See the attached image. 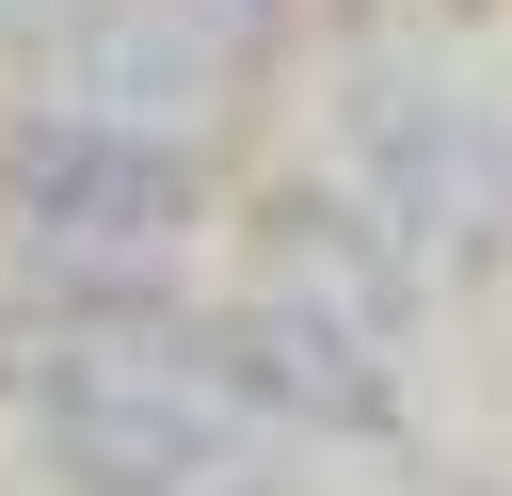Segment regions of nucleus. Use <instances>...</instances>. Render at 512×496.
Returning a JSON list of instances; mask_svg holds the SVG:
<instances>
[{
  "label": "nucleus",
  "instance_id": "nucleus-1",
  "mask_svg": "<svg viewBox=\"0 0 512 496\" xmlns=\"http://www.w3.org/2000/svg\"><path fill=\"white\" fill-rule=\"evenodd\" d=\"M0 432H16V464L48 496H224L272 448L224 400L208 320L192 336H64V320H32V352H0Z\"/></svg>",
  "mask_w": 512,
  "mask_h": 496
},
{
  "label": "nucleus",
  "instance_id": "nucleus-2",
  "mask_svg": "<svg viewBox=\"0 0 512 496\" xmlns=\"http://www.w3.org/2000/svg\"><path fill=\"white\" fill-rule=\"evenodd\" d=\"M320 160L416 240L432 288H496L512 272V96L448 48H400L368 32L320 96Z\"/></svg>",
  "mask_w": 512,
  "mask_h": 496
},
{
  "label": "nucleus",
  "instance_id": "nucleus-3",
  "mask_svg": "<svg viewBox=\"0 0 512 496\" xmlns=\"http://www.w3.org/2000/svg\"><path fill=\"white\" fill-rule=\"evenodd\" d=\"M224 208H240V176L208 144L0 80V256L16 272H192L224 240Z\"/></svg>",
  "mask_w": 512,
  "mask_h": 496
},
{
  "label": "nucleus",
  "instance_id": "nucleus-4",
  "mask_svg": "<svg viewBox=\"0 0 512 496\" xmlns=\"http://www.w3.org/2000/svg\"><path fill=\"white\" fill-rule=\"evenodd\" d=\"M208 368L256 432H304V448H416V352L384 320H352L336 288H288V272H240L208 304Z\"/></svg>",
  "mask_w": 512,
  "mask_h": 496
},
{
  "label": "nucleus",
  "instance_id": "nucleus-5",
  "mask_svg": "<svg viewBox=\"0 0 512 496\" xmlns=\"http://www.w3.org/2000/svg\"><path fill=\"white\" fill-rule=\"evenodd\" d=\"M0 80L160 128V144H208V160H240V112H256V80L176 0H0Z\"/></svg>",
  "mask_w": 512,
  "mask_h": 496
},
{
  "label": "nucleus",
  "instance_id": "nucleus-6",
  "mask_svg": "<svg viewBox=\"0 0 512 496\" xmlns=\"http://www.w3.org/2000/svg\"><path fill=\"white\" fill-rule=\"evenodd\" d=\"M240 224H256V272H288V288H336V304H352V320H384L400 352H416V336H432V304H448V288L416 272V240H400V224H384V208H368L336 160H304V176H256V192H240Z\"/></svg>",
  "mask_w": 512,
  "mask_h": 496
},
{
  "label": "nucleus",
  "instance_id": "nucleus-7",
  "mask_svg": "<svg viewBox=\"0 0 512 496\" xmlns=\"http://www.w3.org/2000/svg\"><path fill=\"white\" fill-rule=\"evenodd\" d=\"M176 16H192V32H208V48L240 64V80H256V96H272V80H288V64H304V48L336 32L320 0H176Z\"/></svg>",
  "mask_w": 512,
  "mask_h": 496
},
{
  "label": "nucleus",
  "instance_id": "nucleus-8",
  "mask_svg": "<svg viewBox=\"0 0 512 496\" xmlns=\"http://www.w3.org/2000/svg\"><path fill=\"white\" fill-rule=\"evenodd\" d=\"M320 16H336V32H368V16H384V0H320Z\"/></svg>",
  "mask_w": 512,
  "mask_h": 496
},
{
  "label": "nucleus",
  "instance_id": "nucleus-9",
  "mask_svg": "<svg viewBox=\"0 0 512 496\" xmlns=\"http://www.w3.org/2000/svg\"><path fill=\"white\" fill-rule=\"evenodd\" d=\"M224 496H288V480H224Z\"/></svg>",
  "mask_w": 512,
  "mask_h": 496
}]
</instances>
